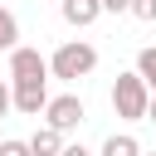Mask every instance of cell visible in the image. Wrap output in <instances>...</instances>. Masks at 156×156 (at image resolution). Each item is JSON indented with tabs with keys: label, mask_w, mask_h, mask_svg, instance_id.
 <instances>
[{
	"label": "cell",
	"mask_w": 156,
	"mask_h": 156,
	"mask_svg": "<svg viewBox=\"0 0 156 156\" xmlns=\"http://www.w3.org/2000/svg\"><path fill=\"white\" fill-rule=\"evenodd\" d=\"M93 68H98V49H93L88 39H68V44H58V49H54V58H49V73H54V78H63V83L88 78Z\"/></svg>",
	"instance_id": "1"
},
{
	"label": "cell",
	"mask_w": 156,
	"mask_h": 156,
	"mask_svg": "<svg viewBox=\"0 0 156 156\" xmlns=\"http://www.w3.org/2000/svg\"><path fill=\"white\" fill-rule=\"evenodd\" d=\"M146 102H151V88L136 78V68L117 73V83H112V112L127 117V122H146Z\"/></svg>",
	"instance_id": "2"
},
{
	"label": "cell",
	"mask_w": 156,
	"mask_h": 156,
	"mask_svg": "<svg viewBox=\"0 0 156 156\" xmlns=\"http://www.w3.org/2000/svg\"><path fill=\"white\" fill-rule=\"evenodd\" d=\"M10 83H49V58L39 49L15 44L10 49Z\"/></svg>",
	"instance_id": "3"
},
{
	"label": "cell",
	"mask_w": 156,
	"mask_h": 156,
	"mask_svg": "<svg viewBox=\"0 0 156 156\" xmlns=\"http://www.w3.org/2000/svg\"><path fill=\"white\" fill-rule=\"evenodd\" d=\"M83 117H88V107H83V98H73V93H58V98L44 102V127H54V132H73Z\"/></svg>",
	"instance_id": "4"
},
{
	"label": "cell",
	"mask_w": 156,
	"mask_h": 156,
	"mask_svg": "<svg viewBox=\"0 0 156 156\" xmlns=\"http://www.w3.org/2000/svg\"><path fill=\"white\" fill-rule=\"evenodd\" d=\"M49 102V83H15L10 88V107H20L24 117H39Z\"/></svg>",
	"instance_id": "5"
},
{
	"label": "cell",
	"mask_w": 156,
	"mask_h": 156,
	"mask_svg": "<svg viewBox=\"0 0 156 156\" xmlns=\"http://www.w3.org/2000/svg\"><path fill=\"white\" fill-rule=\"evenodd\" d=\"M58 10H63V20H68L73 29H88V24L102 15V5H98V0H58Z\"/></svg>",
	"instance_id": "6"
},
{
	"label": "cell",
	"mask_w": 156,
	"mask_h": 156,
	"mask_svg": "<svg viewBox=\"0 0 156 156\" xmlns=\"http://www.w3.org/2000/svg\"><path fill=\"white\" fill-rule=\"evenodd\" d=\"M58 151H63V132L39 127V132L29 136V156H58Z\"/></svg>",
	"instance_id": "7"
},
{
	"label": "cell",
	"mask_w": 156,
	"mask_h": 156,
	"mask_svg": "<svg viewBox=\"0 0 156 156\" xmlns=\"http://www.w3.org/2000/svg\"><path fill=\"white\" fill-rule=\"evenodd\" d=\"M102 156H141V146H136L132 132H112V136L102 141Z\"/></svg>",
	"instance_id": "8"
},
{
	"label": "cell",
	"mask_w": 156,
	"mask_h": 156,
	"mask_svg": "<svg viewBox=\"0 0 156 156\" xmlns=\"http://www.w3.org/2000/svg\"><path fill=\"white\" fill-rule=\"evenodd\" d=\"M15 44H20V20L0 5V49H15Z\"/></svg>",
	"instance_id": "9"
},
{
	"label": "cell",
	"mask_w": 156,
	"mask_h": 156,
	"mask_svg": "<svg viewBox=\"0 0 156 156\" xmlns=\"http://www.w3.org/2000/svg\"><path fill=\"white\" fill-rule=\"evenodd\" d=\"M136 78L156 93V49H141V54H136Z\"/></svg>",
	"instance_id": "10"
},
{
	"label": "cell",
	"mask_w": 156,
	"mask_h": 156,
	"mask_svg": "<svg viewBox=\"0 0 156 156\" xmlns=\"http://www.w3.org/2000/svg\"><path fill=\"white\" fill-rule=\"evenodd\" d=\"M127 15H136V20H146V24H151V20H156V0H132V5H127Z\"/></svg>",
	"instance_id": "11"
},
{
	"label": "cell",
	"mask_w": 156,
	"mask_h": 156,
	"mask_svg": "<svg viewBox=\"0 0 156 156\" xmlns=\"http://www.w3.org/2000/svg\"><path fill=\"white\" fill-rule=\"evenodd\" d=\"M0 156H29V141H15V136H0Z\"/></svg>",
	"instance_id": "12"
},
{
	"label": "cell",
	"mask_w": 156,
	"mask_h": 156,
	"mask_svg": "<svg viewBox=\"0 0 156 156\" xmlns=\"http://www.w3.org/2000/svg\"><path fill=\"white\" fill-rule=\"evenodd\" d=\"M98 5H102V15H127L132 0H98Z\"/></svg>",
	"instance_id": "13"
},
{
	"label": "cell",
	"mask_w": 156,
	"mask_h": 156,
	"mask_svg": "<svg viewBox=\"0 0 156 156\" xmlns=\"http://www.w3.org/2000/svg\"><path fill=\"white\" fill-rule=\"evenodd\" d=\"M58 156H93V151H88V146H83V141H73V146H68V141H63V151H58Z\"/></svg>",
	"instance_id": "14"
},
{
	"label": "cell",
	"mask_w": 156,
	"mask_h": 156,
	"mask_svg": "<svg viewBox=\"0 0 156 156\" xmlns=\"http://www.w3.org/2000/svg\"><path fill=\"white\" fill-rule=\"evenodd\" d=\"M10 112V83H0V117Z\"/></svg>",
	"instance_id": "15"
},
{
	"label": "cell",
	"mask_w": 156,
	"mask_h": 156,
	"mask_svg": "<svg viewBox=\"0 0 156 156\" xmlns=\"http://www.w3.org/2000/svg\"><path fill=\"white\" fill-rule=\"evenodd\" d=\"M146 122H156V93H151V102H146Z\"/></svg>",
	"instance_id": "16"
},
{
	"label": "cell",
	"mask_w": 156,
	"mask_h": 156,
	"mask_svg": "<svg viewBox=\"0 0 156 156\" xmlns=\"http://www.w3.org/2000/svg\"><path fill=\"white\" fill-rule=\"evenodd\" d=\"M141 156H156V151H141Z\"/></svg>",
	"instance_id": "17"
}]
</instances>
